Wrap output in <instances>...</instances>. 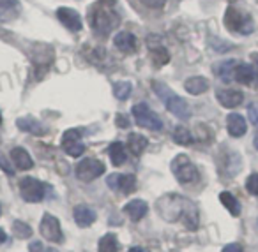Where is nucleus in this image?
<instances>
[{"mask_svg":"<svg viewBox=\"0 0 258 252\" xmlns=\"http://www.w3.org/2000/svg\"><path fill=\"white\" fill-rule=\"evenodd\" d=\"M16 6V0H0V11H8Z\"/></svg>","mask_w":258,"mask_h":252,"instance_id":"nucleus-35","label":"nucleus"},{"mask_svg":"<svg viewBox=\"0 0 258 252\" xmlns=\"http://www.w3.org/2000/svg\"><path fill=\"white\" fill-rule=\"evenodd\" d=\"M246 189H247V192H249V194L258 196V173H253V175H249V177H247Z\"/></svg>","mask_w":258,"mask_h":252,"instance_id":"nucleus-31","label":"nucleus"},{"mask_svg":"<svg viewBox=\"0 0 258 252\" xmlns=\"http://www.w3.org/2000/svg\"><path fill=\"white\" fill-rule=\"evenodd\" d=\"M30 252H55L53 248H48V247H44L43 243H41V241H32V243H30Z\"/></svg>","mask_w":258,"mask_h":252,"instance_id":"nucleus-33","label":"nucleus"},{"mask_svg":"<svg viewBox=\"0 0 258 252\" xmlns=\"http://www.w3.org/2000/svg\"><path fill=\"white\" fill-rule=\"evenodd\" d=\"M247 117H249L251 124L258 125V103H253L247 106Z\"/></svg>","mask_w":258,"mask_h":252,"instance_id":"nucleus-32","label":"nucleus"},{"mask_svg":"<svg viewBox=\"0 0 258 252\" xmlns=\"http://www.w3.org/2000/svg\"><path fill=\"white\" fill-rule=\"evenodd\" d=\"M129 252H147V250H144L142 247H133V248H129Z\"/></svg>","mask_w":258,"mask_h":252,"instance_id":"nucleus-39","label":"nucleus"},{"mask_svg":"<svg viewBox=\"0 0 258 252\" xmlns=\"http://www.w3.org/2000/svg\"><path fill=\"white\" fill-rule=\"evenodd\" d=\"M13 231H15V234L18 238H30V234H32L30 226H27V224L22 222V220H15V224H13Z\"/></svg>","mask_w":258,"mask_h":252,"instance_id":"nucleus-29","label":"nucleus"},{"mask_svg":"<svg viewBox=\"0 0 258 252\" xmlns=\"http://www.w3.org/2000/svg\"><path fill=\"white\" fill-rule=\"evenodd\" d=\"M152 89H154V92L161 97V101L165 103V106L168 108V111H172L179 120H189L191 108L182 97H179L177 94H173L172 90L166 89L163 83H158V81L152 83Z\"/></svg>","mask_w":258,"mask_h":252,"instance_id":"nucleus-2","label":"nucleus"},{"mask_svg":"<svg viewBox=\"0 0 258 252\" xmlns=\"http://www.w3.org/2000/svg\"><path fill=\"white\" fill-rule=\"evenodd\" d=\"M0 215H2V205H0Z\"/></svg>","mask_w":258,"mask_h":252,"instance_id":"nucleus-42","label":"nucleus"},{"mask_svg":"<svg viewBox=\"0 0 258 252\" xmlns=\"http://www.w3.org/2000/svg\"><path fill=\"white\" fill-rule=\"evenodd\" d=\"M233 78H235L239 83H242V85H249V83L253 81V78H254L253 67H251L249 64H240V65H237Z\"/></svg>","mask_w":258,"mask_h":252,"instance_id":"nucleus-23","label":"nucleus"},{"mask_svg":"<svg viewBox=\"0 0 258 252\" xmlns=\"http://www.w3.org/2000/svg\"><path fill=\"white\" fill-rule=\"evenodd\" d=\"M0 122H2V117H0Z\"/></svg>","mask_w":258,"mask_h":252,"instance_id":"nucleus-43","label":"nucleus"},{"mask_svg":"<svg viewBox=\"0 0 258 252\" xmlns=\"http://www.w3.org/2000/svg\"><path fill=\"white\" fill-rule=\"evenodd\" d=\"M103 2H104V4H108V6H111V4H113V0H103Z\"/></svg>","mask_w":258,"mask_h":252,"instance_id":"nucleus-41","label":"nucleus"},{"mask_svg":"<svg viewBox=\"0 0 258 252\" xmlns=\"http://www.w3.org/2000/svg\"><path fill=\"white\" fill-rule=\"evenodd\" d=\"M158 210L161 217L168 222H175V220H182L184 227L195 231L198 226V212L197 206L186 198L177 194L163 196L158 201Z\"/></svg>","mask_w":258,"mask_h":252,"instance_id":"nucleus-1","label":"nucleus"},{"mask_svg":"<svg viewBox=\"0 0 258 252\" xmlns=\"http://www.w3.org/2000/svg\"><path fill=\"white\" fill-rule=\"evenodd\" d=\"M235 67H237V64L233 60H225V62H221V64L216 65V72H218V76L223 79V81L228 83V81H232V79H233Z\"/></svg>","mask_w":258,"mask_h":252,"instance_id":"nucleus-22","label":"nucleus"},{"mask_svg":"<svg viewBox=\"0 0 258 252\" xmlns=\"http://www.w3.org/2000/svg\"><path fill=\"white\" fill-rule=\"evenodd\" d=\"M184 89H186V92L193 94V96H200V94H205L209 90V81L205 78H202V76H193V78L186 79Z\"/></svg>","mask_w":258,"mask_h":252,"instance_id":"nucleus-20","label":"nucleus"},{"mask_svg":"<svg viewBox=\"0 0 258 252\" xmlns=\"http://www.w3.org/2000/svg\"><path fill=\"white\" fill-rule=\"evenodd\" d=\"M44 192H46L44 184L37 180V178L27 177L20 182V194H22V198L29 203H39L41 199L44 198Z\"/></svg>","mask_w":258,"mask_h":252,"instance_id":"nucleus-5","label":"nucleus"},{"mask_svg":"<svg viewBox=\"0 0 258 252\" xmlns=\"http://www.w3.org/2000/svg\"><path fill=\"white\" fill-rule=\"evenodd\" d=\"M219 201H221V205L225 206V208L228 210L233 217L239 215L240 205H239V201H237V198L233 194H230V192H221V194H219Z\"/></svg>","mask_w":258,"mask_h":252,"instance_id":"nucleus-25","label":"nucleus"},{"mask_svg":"<svg viewBox=\"0 0 258 252\" xmlns=\"http://www.w3.org/2000/svg\"><path fill=\"white\" fill-rule=\"evenodd\" d=\"M62 148L68 155L80 157L85 152V145L82 143V131L80 129H69L62 136Z\"/></svg>","mask_w":258,"mask_h":252,"instance_id":"nucleus-9","label":"nucleus"},{"mask_svg":"<svg viewBox=\"0 0 258 252\" xmlns=\"http://www.w3.org/2000/svg\"><path fill=\"white\" fill-rule=\"evenodd\" d=\"M16 125L22 129L23 132H30V134L36 136H43L44 134V127L37 118L34 117H22L16 120Z\"/></svg>","mask_w":258,"mask_h":252,"instance_id":"nucleus-18","label":"nucleus"},{"mask_svg":"<svg viewBox=\"0 0 258 252\" xmlns=\"http://www.w3.org/2000/svg\"><path fill=\"white\" fill-rule=\"evenodd\" d=\"M173 139H175L179 145L187 146L193 143V134H191L189 129L184 127V125H177L175 131H173Z\"/></svg>","mask_w":258,"mask_h":252,"instance_id":"nucleus-27","label":"nucleus"},{"mask_svg":"<svg viewBox=\"0 0 258 252\" xmlns=\"http://www.w3.org/2000/svg\"><path fill=\"white\" fill-rule=\"evenodd\" d=\"M57 18L60 20V23L71 32H80L82 30V18L75 9L69 8H60L57 9Z\"/></svg>","mask_w":258,"mask_h":252,"instance_id":"nucleus-12","label":"nucleus"},{"mask_svg":"<svg viewBox=\"0 0 258 252\" xmlns=\"http://www.w3.org/2000/svg\"><path fill=\"white\" fill-rule=\"evenodd\" d=\"M11 160L20 171H27L34 167V159L30 157V153L27 152L22 146H16V148L11 150Z\"/></svg>","mask_w":258,"mask_h":252,"instance_id":"nucleus-14","label":"nucleus"},{"mask_svg":"<svg viewBox=\"0 0 258 252\" xmlns=\"http://www.w3.org/2000/svg\"><path fill=\"white\" fill-rule=\"evenodd\" d=\"M75 220L80 227H87L96 220V212L87 205H78L75 208Z\"/></svg>","mask_w":258,"mask_h":252,"instance_id":"nucleus-19","label":"nucleus"},{"mask_svg":"<svg viewBox=\"0 0 258 252\" xmlns=\"http://www.w3.org/2000/svg\"><path fill=\"white\" fill-rule=\"evenodd\" d=\"M115 23H117V16H115L111 11H108V9H104V8L97 9V11L94 13V16H92L94 29H96L97 32H101V34H110L111 29L115 27Z\"/></svg>","mask_w":258,"mask_h":252,"instance_id":"nucleus-10","label":"nucleus"},{"mask_svg":"<svg viewBox=\"0 0 258 252\" xmlns=\"http://www.w3.org/2000/svg\"><path fill=\"white\" fill-rule=\"evenodd\" d=\"M152 55H154V64H158V65H163L170 60L168 51H166L163 46H158V50L154 48V50H152Z\"/></svg>","mask_w":258,"mask_h":252,"instance_id":"nucleus-30","label":"nucleus"},{"mask_svg":"<svg viewBox=\"0 0 258 252\" xmlns=\"http://www.w3.org/2000/svg\"><path fill=\"white\" fill-rule=\"evenodd\" d=\"M115 46L122 51V53H133L137 50V37L131 32H118L115 36Z\"/></svg>","mask_w":258,"mask_h":252,"instance_id":"nucleus-17","label":"nucleus"},{"mask_svg":"<svg viewBox=\"0 0 258 252\" xmlns=\"http://www.w3.org/2000/svg\"><path fill=\"white\" fill-rule=\"evenodd\" d=\"M0 167H2V170H4L8 175H13V173H15V170H13V166H11V164H9L8 160H6L2 155H0Z\"/></svg>","mask_w":258,"mask_h":252,"instance_id":"nucleus-34","label":"nucleus"},{"mask_svg":"<svg viewBox=\"0 0 258 252\" xmlns=\"http://www.w3.org/2000/svg\"><path fill=\"white\" fill-rule=\"evenodd\" d=\"M125 157H127V153H125L124 145H122L120 141L111 143L110 145V159H111V162H113V166H122V164L125 162Z\"/></svg>","mask_w":258,"mask_h":252,"instance_id":"nucleus-24","label":"nucleus"},{"mask_svg":"<svg viewBox=\"0 0 258 252\" xmlns=\"http://www.w3.org/2000/svg\"><path fill=\"white\" fill-rule=\"evenodd\" d=\"M223 252H244V248L239 243H228L223 248Z\"/></svg>","mask_w":258,"mask_h":252,"instance_id":"nucleus-37","label":"nucleus"},{"mask_svg":"<svg viewBox=\"0 0 258 252\" xmlns=\"http://www.w3.org/2000/svg\"><path fill=\"white\" fill-rule=\"evenodd\" d=\"M226 129H228V134L233 138H240V136L246 134V120L242 118V115L239 113H230L226 118Z\"/></svg>","mask_w":258,"mask_h":252,"instance_id":"nucleus-16","label":"nucleus"},{"mask_svg":"<svg viewBox=\"0 0 258 252\" xmlns=\"http://www.w3.org/2000/svg\"><path fill=\"white\" fill-rule=\"evenodd\" d=\"M97 250H99V252H118L117 236H115V234H111V233L104 234V236L99 240V243H97Z\"/></svg>","mask_w":258,"mask_h":252,"instance_id":"nucleus-26","label":"nucleus"},{"mask_svg":"<svg viewBox=\"0 0 258 252\" xmlns=\"http://www.w3.org/2000/svg\"><path fill=\"white\" fill-rule=\"evenodd\" d=\"M104 173V164L92 157H87L76 166V177L82 182H92Z\"/></svg>","mask_w":258,"mask_h":252,"instance_id":"nucleus-6","label":"nucleus"},{"mask_svg":"<svg viewBox=\"0 0 258 252\" xmlns=\"http://www.w3.org/2000/svg\"><path fill=\"white\" fill-rule=\"evenodd\" d=\"M254 148L258 150V132H256V136H254Z\"/></svg>","mask_w":258,"mask_h":252,"instance_id":"nucleus-40","label":"nucleus"},{"mask_svg":"<svg viewBox=\"0 0 258 252\" xmlns=\"http://www.w3.org/2000/svg\"><path fill=\"white\" fill-rule=\"evenodd\" d=\"M106 184L111 191H120V192H124V194H129V192H133L135 189H137V178H135V175L115 173L108 177Z\"/></svg>","mask_w":258,"mask_h":252,"instance_id":"nucleus-11","label":"nucleus"},{"mask_svg":"<svg viewBox=\"0 0 258 252\" xmlns=\"http://www.w3.org/2000/svg\"><path fill=\"white\" fill-rule=\"evenodd\" d=\"M147 138L144 134H138V132H133V134H129L127 138V148L129 152L133 153V155H140L145 148H147Z\"/></svg>","mask_w":258,"mask_h":252,"instance_id":"nucleus-21","label":"nucleus"},{"mask_svg":"<svg viewBox=\"0 0 258 252\" xmlns=\"http://www.w3.org/2000/svg\"><path fill=\"white\" fill-rule=\"evenodd\" d=\"M124 212L129 219L138 222V220H142L145 215H147L149 205L145 201H142V199H133V201H129L127 205L124 206Z\"/></svg>","mask_w":258,"mask_h":252,"instance_id":"nucleus-15","label":"nucleus"},{"mask_svg":"<svg viewBox=\"0 0 258 252\" xmlns=\"http://www.w3.org/2000/svg\"><path fill=\"white\" fill-rule=\"evenodd\" d=\"M172 171L175 175V178L182 184H189V182L198 180V170L191 159L187 155H177L175 159L172 160Z\"/></svg>","mask_w":258,"mask_h":252,"instance_id":"nucleus-4","label":"nucleus"},{"mask_svg":"<svg viewBox=\"0 0 258 252\" xmlns=\"http://www.w3.org/2000/svg\"><path fill=\"white\" fill-rule=\"evenodd\" d=\"M6 240H8V234H6V231H4V229H0V245L4 243Z\"/></svg>","mask_w":258,"mask_h":252,"instance_id":"nucleus-38","label":"nucleus"},{"mask_svg":"<svg viewBox=\"0 0 258 252\" xmlns=\"http://www.w3.org/2000/svg\"><path fill=\"white\" fill-rule=\"evenodd\" d=\"M218 101L219 104H221L223 108H228V110H232V108H237L240 103H242L244 96L242 92H239V90H233V89H225V90H218Z\"/></svg>","mask_w":258,"mask_h":252,"instance_id":"nucleus-13","label":"nucleus"},{"mask_svg":"<svg viewBox=\"0 0 258 252\" xmlns=\"http://www.w3.org/2000/svg\"><path fill=\"white\" fill-rule=\"evenodd\" d=\"M142 4L149 6V8H161L165 4V0H140Z\"/></svg>","mask_w":258,"mask_h":252,"instance_id":"nucleus-36","label":"nucleus"},{"mask_svg":"<svg viewBox=\"0 0 258 252\" xmlns=\"http://www.w3.org/2000/svg\"><path fill=\"white\" fill-rule=\"evenodd\" d=\"M41 234L44 236V240L51 241V243H62L64 241V234L60 229V222L55 215L51 213H44L43 219H41Z\"/></svg>","mask_w":258,"mask_h":252,"instance_id":"nucleus-7","label":"nucleus"},{"mask_svg":"<svg viewBox=\"0 0 258 252\" xmlns=\"http://www.w3.org/2000/svg\"><path fill=\"white\" fill-rule=\"evenodd\" d=\"M133 92V83L131 81H117L113 85V96L118 101H125Z\"/></svg>","mask_w":258,"mask_h":252,"instance_id":"nucleus-28","label":"nucleus"},{"mask_svg":"<svg viewBox=\"0 0 258 252\" xmlns=\"http://www.w3.org/2000/svg\"><path fill=\"white\" fill-rule=\"evenodd\" d=\"M225 25L228 27V29H232L233 32H239V34H251L253 32V23H251V20L247 18L246 15H242V13H239L233 8L226 9Z\"/></svg>","mask_w":258,"mask_h":252,"instance_id":"nucleus-8","label":"nucleus"},{"mask_svg":"<svg viewBox=\"0 0 258 252\" xmlns=\"http://www.w3.org/2000/svg\"><path fill=\"white\" fill-rule=\"evenodd\" d=\"M133 117L140 127L151 129V131H161L163 120L147 106L145 103H138L133 106Z\"/></svg>","mask_w":258,"mask_h":252,"instance_id":"nucleus-3","label":"nucleus"}]
</instances>
